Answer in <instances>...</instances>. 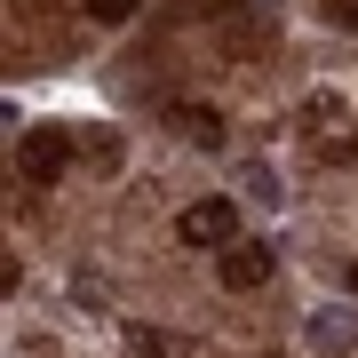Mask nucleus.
<instances>
[{"label": "nucleus", "mask_w": 358, "mask_h": 358, "mask_svg": "<svg viewBox=\"0 0 358 358\" xmlns=\"http://www.w3.org/2000/svg\"><path fill=\"white\" fill-rule=\"evenodd\" d=\"M72 159V136L64 128H24V143H16V176L24 183H56Z\"/></svg>", "instance_id": "1"}, {"label": "nucleus", "mask_w": 358, "mask_h": 358, "mask_svg": "<svg viewBox=\"0 0 358 358\" xmlns=\"http://www.w3.org/2000/svg\"><path fill=\"white\" fill-rule=\"evenodd\" d=\"M176 231L192 247H239V207H231V199H192L176 215Z\"/></svg>", "instance_id": "2"}, {"label": "nucleus", "mask_w": 358, "mask_h": 358, "mask_svg": "<svg viewBox=\"0 0 358 358\" xmlns=\"http://www.w3.org/2000/svg\"><path fill=\"white\" fill-rule=\"evenodd\" d=\"M263 279H271V247H255V239L223 247V287L231 294H247V287H263Z\"/></svg>", "instance_id": "3"}, {"label": "nucleus", "mask_w": 358, "mask_h": 358, "mask_svg": "<svg viewBox=\"0 0 358 358\" xmlns=\"http://www.w3.org/2000/svg\"><path fill=\"white\" fill-rule=\"evenodd\" d=\"M167 120H176V136H183V143H207V152L223 143V112H215V103H176Z\"/></svg>", "instance_id": "4"}, {"label": "nucleus", "mask_w": 358, "mask_h": 358, "mask_svg": "<svg viewBox=\"0 0 358 358\" xmlns=\"http://www.w3.org/2000/svg\"><path fill=\"white\" fill-rule=\"evenodd\" d=\"M271 32H279V24H271V16H231V24H223L231 56H255V48H271Z\"/></svg>", "instance_id": "5"}, {"label": "nucleus", "mask_w": 358, "mask_h": 358, "mask_svg": "<svg viewBox=\"0 0 358 358\" xmlns=\"http://www.w3.org/2000/svg\"><path fill=\"white\" fill-rule=\"evenodd\" d=\"M80 8H88V16H96V24H128V16L143 8V0H80Z\"/></svg>", "instance_id": "6"}, {"label": "nucleus", "mask_w": 358, "mask_h": 358, "mask_svg": "<svg viewBox=\"0 0 358 358\" xmlns=\"http://www.w3.org/2000/svg\"><path fill=\"white\" fill-rule=\"evenodd\" d=\"M310 334H319V343L334 350V343H350V334H358V319H319V327H310Z\"/></svg>", "instance_id": "7"}, {"label": "nucleus", "mask_w": 358, "mask_h": 358, "mask_svg": "<svg viewBox=\"0 0 358 358\" xmlns=\"http://www.w3.org/2000/svg\"><path fill=\"white\" fill-rule=\"evenodd\" d=\"M319 8H327V24H350L358 32V0H319Z\"/></svg>", "instance_id": "8"}, {"label": "nucleus", "mask_w": 358, "mask_h": 358, "mask_svg": "<svg viewBox=\"0 0 358 358\" xmlns=\"http://www.w3.org/2000/svg\"><path fill=\"white\" fill-rule=\"evenodd\" d=\"M128 350H136V358H167V343H159V334H136Z\"/></svg>", "instance_id": "9"}, {"label": "nucleus", "mask_w": 358, "mask_h": 358, "mask_svg": "<svg viewBox=\"0 0 358 358\" xmlns=\"http://www.w3.org/2000/svg\"><path fill=\"white\" fill-rule=\"evenodd\" d=\"M350 294H358V263H350Z\"/></svg>", "instance_id": "10"}]
</instances>
